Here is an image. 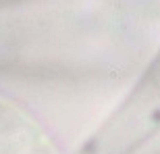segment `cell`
<instances>
[{
  "label": "cell",
  "instance_id": "1",
  "mask_svg": "<svg viewBox=\"0 0 160 154\" xmlns=\"http://www.w3.org/2000/svg\"><path fill=\"white\" fill-rule=\"evenodd\" d=\"M0 154H54L40 125L4 96H0Z\"/></svg>",
  "mask_w": 160,
  "mask_h": 154
}]
</instances>
